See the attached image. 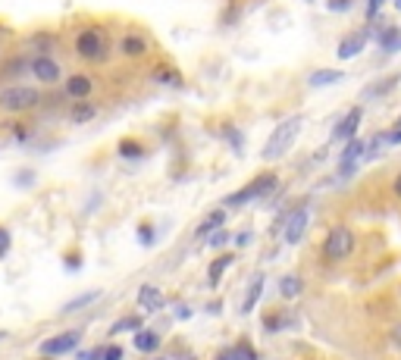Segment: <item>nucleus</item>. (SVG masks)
Listing matches in <instances>:
<instances>
[{"mask_svg":"<svg viewBox=\"0 0 401 360\" xmlns=\"http://www.w3.org/2000/svg\"><path fill=\"white\" fill-rule=\"evenodd\" d=\"M389 335H392V344H395V348L401 351V323L392 326V332H389Z\"/></svg>","mask_w":401,"mask_h":360,"instance_id":"40","label":"nucleus"},{"mask_svg":"<svg viewBox=\"0 0 401 360\" xmlns=\"http://www.w3.org/2000/svg\"><path fill=\"white\" fill-rule=\"evenodd\" d=\"M100 351H104V344H98V348H91V351H73L75 360H100Z\"/></svg>","mask_w":401,"mask_h":360,"instance_id":"34","label":"nucleus"},{"mask_svg":"<svg viewBox=\"0 0 401 360\" xmlns=\"http://www.w3.org/2000/svg\"><path fill=\"white\" fill-rule=\"evenodd\" d=\"M301 292H304L301 276H282V279H279V295L286 297V301H295V297H301Z\"/></svg>","mask_w":401,"mask_h":360,"instance_id":"20","label":"nucleus"},{"mask_svg":"<svg viewBox=\"0 0 401 360\" xmlns=\"http://www.w3.org/2000/svg\"><path fill=\"white\" fill-rule=\"evenodd\" d=\"M380 6H382V0H370V4H367V19H376V13H380Z\"/></svg>","mask_w":401,"mask_h":360,"instance_id":"39","label":"nucleus"},{"mask_svg":"<svg viewBox=\"0 0 401 360\" xmlns=\"http://www.w3.org/2000/svg\"><path fill=\"white\" fill-rule=\"evenodd\" d=\"M398 41H401V31H398V28H386V31L380 35V44L386 47V51H395Z\"/></svg>","mask_w":401,"mask_h":360,"instance_id":"30","label":"nucleus"},{"mask_svg":"<svg viewBox=\"0 0 401 360\" xmlns=\"http://www.w3.org/2000/svg\"><path fill=\"white\" fill-rule=\"evenodd\" d=\"M398 125H401V116H398Z\"/></svg>","mask_w":401,"mask_h":360,"instance_id":"47","label":"nucleus"},{"mask_svg":"<svg viewBox=\"0 0 401 360\" xmlns=\"http://www.w3.org/2000/svg\"><path fill=\"white\" fill-rule=\"evenodd\" d=\"M264 329H266V332H273V329H282V317H276V313H270V317L264 319Z\"/></svg>","mask_w":401,"mask_h":360,"instance_id":"38","label":"nucleus"},{"mask_svg":"<svg viewBox=\"0 0 401 360\" xmlns=\"http://www.w3.org/2000/svg\"><path fill=\"white\" fill-rule=\"evenodd\" d=\"M13 250V232L6 226H0V260H6Z\"/></svg>","mask_w":401,"mask_h":360,"instance_id":"29","label":"nucleus"},{"mask_svg":"<svg viewBox=\"0 0 401 360\" xmlns=\"http://www.w3.org/2000/svg\"><path fill=\"white\" fill-rule=\"evenodd\" d=\"M147 51H151V41H147L145 35H138V31H129V35L120 38V53L123 57H145Z\"/></svg>","mask_w":401,"mask_h":360,"instance_id":"10","label":"nucleus"},{"mask_svg":"<svg viewBox=\"0 0 401 360\" xmlns=\"http://www.w3.org/2000/svg\"><path fill=\"white\" fill-rule=\"evenodd\" d=\"M28 73L38 78V85H57L63 78V66L51 53H38V57L28 63Z\"/></svg>","mask_w":401,"mask_h":360,"instance_id":"7","label":"nucleus"},{"mask_svg":"<svg viewBox=\"0 0 401 360\" xmlns=\"http://www.w3.org/2000/svg\"><path fill=\"white\" fill-rule=\"evenodd\" d=\"M82 344V329H63L57 335H47V339L38 344V357H69L73 351Z\"/></svg>","mask_w":401,"mask_h":360,"instance_id":"4","label":"nucleus"},{"mask_svg":"<svg viewBox=\"0 0 401 360\" xmlns=\"http://www.w3.org/2000/svg\"><path fill=\"white\" fill-rule=\"evenodd\" d=\"M138 307L141 310H160L163 307V292L157 285H141L138 288Z\"/></svg>","mask_w":401,"mask_h":360,"instance_id":"15","label":"nucleus"},{"mask_svg":"<svg viewBox=\"0 0 401 360\" xmlns=\"http://www.w3.org/2000/svg\"><path fill=\"white\" fill-rule=\"evenodd\" d=\"M335 82H342V73H339V69H323V73H313V75L308 78L311 88H323V85H335Z\"/></svg>","mask_w":401,"mask_h":360,"instance_id":"25","label":"nucleus"},{"mask_svg":"<svg viewBox=\"0 0 401 360\" xmlns=\"http://www.w3.org/2000/svg\"><path fill=\"white\" fill-rule=\"evenodd\" d=\"M63 266H66L69 272H78L82 270V254H78V250H69V254L63 257Z\"/></svg>","mask_w":401,"mask_h":360,"instance_id":"33","label":"nucleus"},{"mask_svg":"<svg viewBox=\"0 0 401 360\" xmlns=\"http://www.w3.org/2000/svg\"><path fill=\"white\" fill-rule=\"evenodd\" d=\"M264 272H257L254 276V282L248 285V295H245V304H241V313H251L257 307V301H261V292H264Z\"/></svg>","mask_w":401,"mask_h":360,"instance_id":"19","label":"nucleus"},{"mask_svg":"<svg viewBox=\"0 0 401 360\" xmlns=\"http://www.w3.org/2000/svg\"><path fill=\"white\" fill-rule=\"evenodd\" d=\"M94 116H98V107L91 104V97L88 100H73V107H69V120H73L75 125L91 122Z\"/></svg>","mask_w":401,"mask_h":360,"instance_id":"17","label":"nucleus"},{"mask_svg":"<svg viewBox=\"0 0 401 360\" xmlns=\"http://www.w3.org/2000/svg\"><path fill=\"white\" fill-rule=\"evenodd\" d=\"M392 194H395V198L401 201V172L395 176V182H392Z\"/></svg>","mask_w":401,"mask_h":360,"instance_id":"42","label":"nucleus"},{"mask_svg":"<svg viewBox=\"0 0 401 360\" xmlns=\"http://www.w3.org/2000/svg\"><path fill=\"white\" fill-rule=\"evenodd\" d=\"M229 351H232V360H261L251 344H232Z\"/></svg>","mask_w":401,"mask_h":360,"instance_id":"28","label":"nucleus"},{"mask_svg":"<svg viewBox=\"0 0 401 360\" xmlns=\"http://www.w3.org/2000/svg\"><path fill=\"white\" fill-rule=\"evenodd\" d=\"M44 94L31 85H6L0 88V113L6 116H22V113H31L35 107H41Z\"/></svg>","mask_w":401,"mask_h":360,"instance_id":"1","label":"nucleus"},{"mask_svg":"<svg viewBox=\"0 0 401 360\" xmlns=\"http://www.w3.org/2000/svg\"><path fill=\"white\" fill-rule=\"evenodd\" d=\"M364 44H367V35L364 31H358V35H348V38H342V44H339V60H351V57H358L360 51H364Z\"/></svg>","mask_w":401,"mask_h":360,"instance_id":"16","label":"nucleus"},{"mask_svg":"<svg viewBox=\"0 0 401 360\" xmlns=\"http://www.w3.org/2000/svg\"><path fill=\"white\" fill-rule=\"evenodd\" d=\"M207 241H210V248H226V245H229V241H232V235L229 232H226V229H217V232H210L207 235Z\"/></svg>","mask_w":401,"mask_h":360,"instance_id":"31","label":"nucleus"},{"mask_svg":"<svg viewBox=\"0 0 401 360\" xmlns=\"http://www.w3.org/2000/svg\"><path fill=\"white\" fill-rule=\"evenodd\" d=\"M223 135L232 141V151H235V154H241V135L232 129V125H226V129H223Z\"/></svg>","mask_w":401,"mask_h":360,"instance_id":"35","label":"nucleus"},{"mask_svg":"<svg viewBox=\"0 0 401 360\" xmlns=\"http://www.w3.org/2000/svg\"><path fill=\"white\" fill-rule=\"evenodd\" d=\"M360 116H364V110H360V107H351V113H345L342 122L333 129V141H348V138H355V132H358V125H360Z\"/></svg>","mask_w":401,"mask_h":360,"instance_id":"11","label":"nucleus"},{"mask_svg":"<svg viewBox=\"0 0 401 360\" xmlns=\"http://www.w3.org/2000/svg\"><path fill=\"white\" fill-rule=\"evenodd\" d=\"M132 348L141 351V354H154V351L160 348V332H154V329H145V326H141L138 332H132Z\"/></svg>","mask_w":401,"mask_h":360,"instance_id":"12","label":"nucleus"},{"mask_svg":"<svg viewBox=\"0 0 401 360\" xmlns=\"http://www.w3.org/2000/svg\"><path fill=\"white\" fill-rule=\"evenodd\" d=\"M276 185H279L276 172H264V176H257L251 185H245V188H239L235 194H229V198L223 201V207H241V203H248V201H257V198H264V194L276 191Z\"/></svg>","mask_w":401,"mask_h":360,"instance_id":"5","label":"nucleus"},{"mask_svg":"<svg viewBox=\"0 0 401 360\" xmlns=\"http://www.w3.org/2000/svg\"><path fill=\"white\" fill-rule=\"evenodd\" d=\"M154 82H160V85H170V88H179L182 85V75L176 73L172 66H154Z\"/></svg>","mask_w":401,"mask_h":360,"instance_id":"24","label":"nucleus"},{"mask_svg":"<svg viewBox=\"0 0 401 360\" xmlns=\"http://www.w3.org/2000/svg\"><path fill=\"white\" fill-rule=\"evenodd\" d=\"M367 151V141L360 138H348V147L342 151V176H348V172H355V163L364 157Z\"/></svg>","mask_w":401,"mask_h":360,"instance_id":"13","label":"nucleus"},{"mask_svg":"<svg viewBox=\"0 0 401 360\" xmlns=\"http://www.w3.org/2000/svg\"><path fill=\"white\" fill-rule=\"evenodd\" d=\"M154 238H157V229H154V226H151V223H141V226H138V245H141V248H151Z\"/></svg>","mask_w":401,"mask_h":360,"instance_id":"27","label":"nucleus"},{"mask_svg":"<svg viewBox=\"0 0 401 360\" xmlns=\"http://www.w3.org/2000/svg\"><path fill=\"white\" fill-rule=\"evenodd\" d=\"M282 226H286V245H298L304 229H308V210L304 207L292 210L288 216H282Z\"/></svg>","mask_w":401,"mask_h":360,"instance_id":"9","label":"nucleus"},{"mask_svg":"<svg viewBox=\"0 0 401 360\" xmlns=\"http://www.w3.org/2000/svg\"><path fill=\"white\" fill-rule=\"evenodd\" d=\"M10 339V332H6V329H0V342H6Z\"/></svg>","mask_w":401,"mask_h":360,"instance_id":"44","label":"nucleus"},{"mask_svg":"<svg viewBox=\"0 0 401 360\" xmlns=\"http://www.w3.org/2000/svg\"><path fill=\"white\" fill-rule=\"evenodd\" d=\"M223 226H226V207H223V210H214V213L204 216V223L198 226V232H194V235H198V238H207L210 232L223 229Z\"/></svg>","mask_w":401,"mask_h":360,"instance_id":"18","label":"nucleus"},{"mask_svg":"<svg viewBox=\"0 0 401 360\" xmlns=\"http://www.w3.org/2000/svg\"><path fill=\"white\" fill-rule=\"evenodd\" d=\"M248 241H251V232H239V235H235V245H239V248H245Z\"/></svg>","mask_w":401,"mask_h":360,"instance_id":"41","label":"nucleus"},{"mask_svg":"<svg viewBox=\"0 0 401 360\" xmlns=\"http://www.w3.org/2000/svg\"><path fill=\"white\" fill-rule=\"evenodd\" d=\"M401 82V75H389V78H380L376 85H370V88L364 91V97H382V94H389L395 85Z\"/></svg>","mask_w":401,"mask_h":360,"instance_id":"26","label":"nucleus"},{"mask_svg":"<svg viewBox=\"0 0 401 360\" xmlns=\"http://www.w3.org/2000/svg\"><path fill=\"white\" fill-rule=\"evenodd\" d=\"M125 351L123 344H104V351H100V360H123Z\"/></svg>","mask_w":401,"mask_h":360,"instance_id":"32","label":"nucleus"},{"mask_svg":"<svg viewBox=\"0 0 401 360\" xmlns=\"http://www.w3.org/2000/svg\"><path fill=\"white\" fill-rule=\"evenodd\" d=\"M217 360H232V351H219Z\"/></svg>","mask_w":401,"mask_h":360,"instance_id":"43","label":"nucleus"},{"mask_svg":"<svg viewBox=\"0 0 401 360\" xmlns=\"http://www.w3.org/2000/svg\"><path fill=\"white\" fill-rule=\"evenodd\" d=\"M351 4H355V0H326V6H329V10H335V13L351 10Z\"/></svg>","mask_w":401,"mask_h":360,"instance_id":"37","label":"nucleus"},{"mask_svg":"<svg viewBox=\"0 0 401 360\" xmlns=\"http://www.w3.org/2000/svg\"><path fill=\"white\" fill-rule=\"evenodd\" d=\"M73 51H75V57L78 60H85V63H100L107 57V51H110V44H107V35L100 28H82L75 35V41H73Z\"/></svg>","mask_w":401,"mask_h":360,"instance_id":"3","label":"nucleus"},{"mask_svg":"<svg viewBox=\"0 0 401 360\" xmlns=\"http://www.w3.org/2000/svg\"><path fill=\"white\" fill-rule=\"evenodd\" d=\"M100 295H104V292H100V288H88V292H82L78 297H73V301H66V304H63V307H60V313H63V317H69V313H78V310L91 307V304H98V301H100Z\"/></svg>","mask_w":401,"mask_h":360,"instance_id":"14","label":"nucleus"},{"mask_svg":"<svg viewBox=\"0 0 401 360\" xmlns=\"http://www.w3.org/2000/svg\"><path fill=\"white\" fill-rule=\"evenodd\" d=\"M351 250H355V232L345 229V226L329 229L326 241H323V257L329 263H339L345 257H351Z\"/></svg>","mask_w":401,"mask_h":360,"instance_id":"6","label":"nucleus"},{"mask_svg":"<svg viewBox=\"0 0 401 360\" xmlns=\"http://www.w3.org/2000/svg\"><path fill=\"white\" fill-rule=\"evenodd\" d=\"M116 154H120L123 160H141V157H145V147H141V141H135V138H123Z\"/></svg>","mask_w":401,"mask_h":360,"instance_id":"22","label":"nucleus"},{"mask_svg":"<svg viewBox=\"0 0 401 360\" xmlns=\"http://www.w3.org/2000/svg\"><path fill=\"white\" fill-rule=\"evenodd\" d=\"M380 141H386V144H401V125L398 129H392V132H382Z\"/></svg>","mask_w":401,"mask_h":360,"instance_id":"36","label":"nucleus"},{"mask_svg":"<svg viewBox=\"0 0 401 360\" xmlns=\"http://www.w3.org/2000/svg\"><path fill=\"white\" fill-rule=\"evenodd\" d=\"M41 360H53V357H41Z\"/></svg>","mask_w":401,"mask_h":360,"instance_id":"46","label":"nucleus"},{"mask_svg":"<svg viewBox=\"0 0 401 360\" xmlns=\"http://www.w3.org/2000/svg\"><path fill=\"white\" fill-rule=\"evenodd\" d=\"M157 360H163V357H157Z\"/></svg>","mask_w":401,"mask_h":360,"instance_id":"48","label":"nucleus"},{"mask_svg":"<svg viewBox=\"0 0 401 360\" xmlns=\"http://www.w3.org/2000/svg\"><path fill=\"white\" fill-rule=\"evenodd\" d=\"M395 6H398V10H401V0H395Z\"/></svg>","mask_w":401,"mask_h":360,"instance_id":"45","label":"nucleus"},{"mask_svg":"<svg viewBox=\"0 0 401 360\" xmlns=\"http://www.w3.org/2000/svg\"><path fill=\"white\" fill-rule=\"evenodd\" d=\"M145 326V319L138 317V313H129V317H123L120 323L110 326V335H123V332H138V329Z\"/></svg>","mask_w":401,"mask_h":360,"instance_id":"23","label":"nucleus"},{"mask_svg":"<svg viewBox=\"0 0 401 360\" xmlns=\"http://www.w3.org/2000/svg\"><path fill=\"white\" fill-rule=\"evenodd\" d=\"M229 266H232V254H223V257H217V260L214 263H210V270H207V282H210V285H219V279H223V272L226 270H229Z\"/></svg>","mask_w":401,"mask_h":360,"instance_id":"21","label":"nucleus"},{"mask_svg":"<svg viewBox=\"0 0 401 360\" xmlns=\"http://www.w3.org/2000/svg\"><path fill=\"white\" fill-rule=\"evenodd\" d=\"M63 94H66L69 100H88L94 94V78L85 75V73L66 75V82H63Z\"/></svg>","mask_w":401,"mask_h":360,"instance_id":"8","label":"nucleus"},{"mask_svg":"<svg viewBox=\"0 0 401 360\" xmlns=\"http://www.w3.org/2000/svg\"><path fill=\"white\" fill-rule=\"evenodd\" d=\"M301 125H304V116H288V120H282L276 129H273V135L266 138V144L261 151L264 160H276V157L292 151V144L298 141V135H301Z\"/></svg>","mask_w":401,"mask_h":360,"instance_id":"2","label":"nucleus"}]
</instances>
